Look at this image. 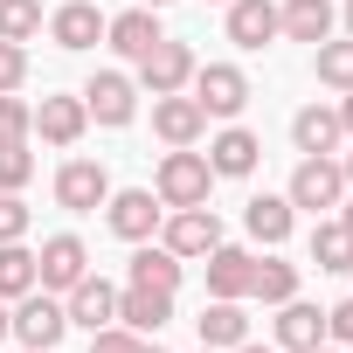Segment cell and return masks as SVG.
I'll list each match as a JSON object with an SVG mask.
<instances>
[{"label":"cell","instance_id":"obj_1","mask_svg":"<svg viewBox=\"0 0 353 353\" xmlns=\"http://www.w3.org/2000/svg\"><path fill=\"white\" fill-rule=\"evenodd\" d=\"M208 188H215V166H208V152H194V145H173V152L159 159V173H152L159 208H201Z\"/></svg>","mask_w":353,"mask_h":353},{"label":"cell","instance_id":"obj_2","mask_svg":"<svg viewBox=\"0 0 353 353\" xmlns=\"http://www.w3.org/2000/svg\"><path fill=\"white\" fill-rule=\"evenodd\" d=\"M63 332H70V305L56 298V291H28V298H14V339L28 346V353H56L63 346Z\"/></svg>","mask_w":353,"mask_h":353},{"label":"cell","instance_id":"obj_3","mask_svg":"<svg viewBox=\"0 0 353 353\" xmlns=\"http://www.w3.org/2000/svg\"><path fill=\"white\" fill-rule=\"evenodd\" d=\"M284 201L291 208H339L346 201V173H339V159L332 152H305L298 159V173H291V188H284Z\"/></svg>","mask_w":353,"mask_h":353},{"label":"cell","instance_id":"obj_4","mask_svg":"<svg viewBox=\"0 0 353 353\" xmlns=\"http://www.w3.org/2000/svg\"><path fill=\"white\" fill-rule=\"evenodd\" d=\"M194 70H201V63H194L188 42L159 35V42L139 56V90H145V97H173V90H188V83H194Z\"/></svg>","mask_w":353,"mask_h":353},{"label":"cell","instance_id":"obj_5","mask_svg":"<svg viewBox=\"0 0 353 353\" xmlns=\"http://www.w3.org/2000/svg\"><path fill=\"white\" fill-rule=\"evenodd\" d=\"M104 222H111V236L118 243H152L159 236V222H166V208H159V194L152 188H111V201H104Z\"/></svg>","mask_w":353,"mask_h":353},{"label":"cell","instance_id":"obj_6","mask_svg":"<svg viewBox=\"0 0 353 353\" xmlns=\"http://www.w3.org/2000/svg\"><path fill=\"white\" fill-rule=\"evenodd\" d=\"M159 243L181 256V263H194V256H208L215 243H222V215L201 201V208H173L166 222H159Z\"/></svg>","mask_w":353,"mask_h":353},{"label":"cell","instance_id":"obj_7","mask_svg":"<svg viewBox=\"0 0 353 353\" xmlns=\"http://www.w3.org/2000/svg\"><path fill=\"white\" fill-rule=\"evenodd\" d=\"M77 97H83V111H90L97 125H111V132L139 118V83H132L125 70H97V77H90Z\"/></svg>","mask_w":353,"mask_h":353},{"label":"cell","instance_id":"obj_8","mask_svg":"<svg viewBox=\"0 0 353 353\" xmlns=\"http://www.w3.org/2000/svg\"><path fill=\"white\" fill-rule=\"evenodd\" d=\"M188 90H194V104H201L208 118H236V111L250 104V77H243L236 63H201Z\"/></svg>","mask_w":353,"mask_h":353},{"label":"cell","instance_id":"obj_9","mask_svg":"<svg viewBox=\"0 0 353 353\" xmlns=\"http://www.w3.org/2000/svg\"><path fill=\"white\" fill-rule=\"evenodd\" d=\"M90 277V250H83V236H49L42 250H35V284L42 291H70V284H83Z\"/></svg>","mask_w":353,"mask_h":353},{"label":"cell","instance_id":"obj_10","mask_svg":"<svg viewBox=\"0 0 353 353\" xmlns=\"http://www.w3.org/2000/svg\"><path fill=\"white\" fill-rule=\"evenodd\" d=\"M56 201H63L70 215H97V208L111 201V173H104L97 159H63V173H56Z\"/></svg>","mask_w":353,"mask_h":353},{"label":"cell","instance_id":"obj_11","mask_svg":"<svg viewBox=\"0 0 353 353\" xmlns=\"http://www.w3.org/2000/svg\"><path fill=\"white\" fill-rule=\"evenodd\" d=\"M256 159H263V139L243 132V125H222V132L208 139V166H215V181H250Z\"/></svg>","mask_w":353,"mask_h":353},{"label":"cell","instance_id":"obj_12","mask_svg":"<svg viewBox=\"0 0 353 353\" xmlns=\"http://www.w3.org/2000/svg\"><path fill=\"white\" fill-rule=\"evenodd\" d=\"M63 305H70V325H83V332L118 325V284H104L97 270H90L83 284H70V291H63Z\"/></svg>","mask_w":353,"mask_h":353},{"label":"cell","instance_id":"obj_13","mask_svg":"<svg viewBox=\"0 0 353 353\" xmlns=\"http://www.w3.org/2000/svg\"><path fill=\"white\" fill-rule=\"evenodd\" d=\"M49 42H56V49H70V56H83V49H97V42H104V14L90 8V0H63V8L49 14Z\"/></svg>","mask_w":353,"mask_h":353},{"label":"cell","instance_id":"obj_14","mask_svg":"<svg viewBox=\"0 0 353 353\" xmlns=\"http://www.w3.org/2000/svg\"><path fill=\"white\" fill-rule=\"evenodd\" d=\"M152 132H159L166 145H194V139L208 132V111H201L188 90H173V97H152Z\"/></svg>","mask_w":353,"mask_h":353},{"label":"cell","instance_id":"obj_15","mask_svg":"<svg viewBox=\"0 0 353 353\" xmlns=\"http://www.w3.org/2000/svg\"><path fill=\"white\" fill-rule=\"evenodd\" d=\"M332 28H339V8L332 0H284L277 8V35H291V42H332Z\"/></svg>","mask_w":353,"mask_h":353},{"label":"cell","instance_id":"obj_16","mask_svg":"<svg viewBox=\"0 0 353 353\" xmlns=\"http://www.w3.org/2000/svg\"><path fill=\"white\" fill-rule=\"evenodd\" d=\"M159 35H166V28H159V8H125V14H111V21H104V42H111L125 63H139Z\"/></svg>","mask_w":353,"mask_h":353},{"label":"cell","instance_id":"obj_17","mask_svg":"<svg viewBox=\"0 0 353 353\" xmlns=\"http://www.w3.org/2000/svg\"><path fill=\"white\" fill-rule=\"evenodd\" d=\"M243 229H250L263 250H277V243H291V229H298V208H291L284 194H250V201H243Z\"/></svg>","mask_w":353,"mask_h":353},{"label":"cell","instance_id":"obj_18","mask_svg":"<svg viewBox=\"0 0 353 353\" xmlns=\"http://www.w3.org/2000/svg\"><path fill=\"white\" fill-rule=\"evenodd\" d=\"M35 132H42V145H77V139L90 132L83 97H42V104H35Z\"/></svg>","mask_w":353,"mask_h":353},{"label":"cell","instance_id":"obj_19","mask_svg":"<svg viewBox=\"0 0 353 353\" xmlns=\"http://www.w3.org/2000/svg\"><path fill=\"white\" fill-rule=\"evenodd\" d=\"M194 325H201V346H215V353H236V346L250 339V312H243V298H208V312H201Z\"/></svg>","mask_w":353,"mask_h":353},{"label":"cell","instance_id":"obj_20","mask_svg":"<svg viewBox=\"0 0 353 353\" xmlns=\"http://www.w3.org/2000/svg\"><path fill=\"white\" fill-rule=\"evenodd\" d=\"M319 339H325V312L305 298H284L277 305V353H312Z\"/></svg>","mask_w":353,"mask_h":353},{"label":"cell","instance_id":"obj_21","mask_svg":"<svg viewBox=\"0 0 353 353\" xmlns=\"http://www.w3.org/2000/svg\"><path fill=\"white\" fill-rule=\"evenodd\" d=\"M229 42L236 49H270L277 42V0H229Z\"/></svg>","mask_w":353,"mask_h":353},{"label":"cell","instance_id":"obj_22","mask_svg":"<svg viewBox=\"0 0 353 353\" xmlns=\"http://www.w3.org/2000/svg\"><path fill=\"white\" fill-rule=\"evenodd\" d=\"M181 277H188V263L173 256L166 243H132V277H125V284H145V291H181Z\"/></svg>","mask_w":353,"mask_h":353},{"label":"cell","instance_id":"obj_23","mask_svg":"<svg viewBox=\"0 0 353 353\" xmlns=\"http://www.w3.org/2000/svg\"><path fill=\"white\" fill-rule=\"evenodd\" d=\"M250 270H256L250 250L215 243V250H208V298H250Z\"/></svg>","mask_w":353,"mask_h":353},{"label":"cell","instance_id":"obj_24","mask_svg":"<svg viewBox=\"0 0 353 353\" xmlns=\"http://www.w3.org/2000/svg\"><path fill=\"white\" fill-rule=\"evenodd\" d=\"M166 319H173V291H145V284H125V291H118V325L159 332Z\"/></svg>","mask_w":353,"mask_h":353},{"label":"cell","instance_id":"obj_25","mask_svg":"<svg viewBox=\"0 0 353 353\" xmlns=\"http://www.w3.org/2000/svg\"><path fill=\"white\" fill-rule=\"evenodd\" d=\"M339 139H346V125H339V111H325V104H305V111L291 118V145H298V152H339Z\"/></svg>","mask_w":353,"mask_h":353},{"label":"cell","instance_id":"obj_26","mask_svg":"<svg viewBox=\"0 0 353 353\" xmlns=\"http://www.w3.org/2000/svg\"><path fill=\"white\" fill-rule=\"evenodd\" d=\"M250 298H263V305L298 298V263H284V256H256V270H250Z\"/></svg>","mask_w":353,"mask_h":353},{"label":"cell","instance_id":"obj_27","mask_svg":"<svg viewBox=\"0 0 353 353\" xmlns=\"http://www.w3.org/2000/svg\"><path fill=\"white\" fill-rule=\"evenodd\" d=\"M35 291V250L28 243H0V298H28Z\"/></svg>","mask_w":353,"mask_h":353},{"label":"cell","instance_id":"obj_28","mask_svg":"<svg viewBox=\"0 0 353 353\" xmlns=\"http://www.w3.org/2000/svg\"><path fill=\"white\" fill-rule=\"evenodd\" d=\"M312 70H319L325 90H353V35L346 42H319L312 49Z\"/></svg>","mask_w":353,"mask_h":353},{"label":"cell","instance_id":"obj_29","mask_svg":"<svg viewBox=\"0 0 353 353\" xmlns=\"http://www.w3.org/2000/svg\"><path fill=\"white\" fill-rule=\"evenodd\" d=\"M312 263H319V270H353V236H346L339 222H319V229H312Z\"/></svg>","mask_w":353,"mask_h":353},{"label":"cell","instance_id":"obj_30","mask_svg":"<svg viewBox=\"0 0 353 353\" xmlns=\"http://www.w3.org/2000/svg\"><path fill=\"white\" fill-rule=\"evenodd\" d=\"M42 35V0H0V42H35Z\"/></svg>","mask_w":353,"mask_h":353},{"label":"cell","instance_id":"obj_31","mask_svg":"<svg viewBox=\"0 0 353 353\" xmlns=\"http://www.w3.org/2000/svg\"><path fill=\"white\" fill-rule=\"evenodd\" d=\"M35 139V104H21L14 90H0V145H21Z\"/></svg>","mask_w":353,"mask_h":353},{"label":"cell","instance_id":"obj_32","mask_svg":"<svg viewBox=\"0 0 353 353\" xmlns=\"http://www.w3.org/2000/svg\"><path fill=\"white\" fill-rule=\"evenodd\" d=\"M35 181V152H28V139L21 145H0V194H21Z\"/></svg>","mask_w":353,"mask_h":353},{"label":"cell","instance_id":"obj_33","mask_svg":"<svg viewBox=\"0 0 353 353\" xmlns=\"http://www.w3.org/2000/svg\"><path fill=\"white\" fill-rule=\"evenodd\" d=\"M145 346V332H132V325H104V332H90V353H139Z\"/></svg>","mask_w":353,"mask_h":353},{"label":"cell","instance_id":"obj_34","mask_svg":"<svg viewBox=\"0 0 353 353\" xmlns=\"http://www.w3.org/2000/svg\"><path fill=\"white\" fill-rule=\"evenodd\" d=\"M21 83H28V49L0 42V90H21Z\"/></svg>","mask_w":353,"mask_h":353},{"label":"cell","instance_id":"obj_35","mask_svg":"<svg viewBox=\"0 0 353 353\" xmlns=\"http://www.w3.org/2000/svg\"><path fill=\"white\" fill-rule=\"evenodd\" d=\"M28 236V208H21V194H0V243H21Z\"/></svg>","mask_w":353,"mask_h":353},{"label":"cell","instance_id":"obj_36","mask_svg":"<svg viewBox=\"0 0 353 353\" xmlns=\"http://www.w3.org/2000/svg\"><path fill=\"white\" fill-rule=\"evenodd\" d=\"M325 339H332V346H353V298H339V305L325 312Z\"/></svg>","mask_w":353,"mask_h":353},{"label":"cell","instance_id":"obj_37","mask_svg":"<svg viewBox=\"0 0 353 353\" xmlns=\"http://www.w3.org/2000/svg\"><path fill=\"white\" fill-rule=\"evenodd\" d=\"M339 125H346V139H353V90H339Z\"/></svg>","mask_w":353,"mask_h":353},{"label":"cell","instance_id":"obj_38","mask_svg":"<svg viewBox=\"0 0 353 353\" xmlns=\"http://www.w3.org/2000/svg\"><path fill=\"white\" fill-rule=\"evenodd\" d=\"M14 332V312H8V298H0V339H8Z\"/></svg>","mask_w":353,"mask_h":353},{"label":"cell","instance_id":"obj_39","mask_svg":"<svg viewBox=\"0 0 353 353\" xmlns=\"http://www.w3.org/2000/svg\"><path fill=\"white\" fill-rule=\"evenodd\" d=\"M339 229H346V236H353V201H339Z\"/></svg>","mask_w":353,"mask_h":353},{"label":"cell","instance_id":"obj_40","mask_svg":"<svg viewBox=\"0 0 353 353\" xmlns=\"http://www.w3.org/2000/svg\"><path fill=\"white\" fill-rule=\"evenodd\" d=\"M236 353H277V346H256V339H243V346H236Z\"/></svg>","mask_w":353,"mask_h":353},{"label":"cell","instance_id":"obj_41","mask_svg":"<svg viewBox=\"0 0 353 353\" xmlns=\"http://www.w3.org/2000/svg\"><path fill=\"white\" fill-rule=\"evenodd\" d=\"M339 173H346V188H353V152H346V159H339Z\"/></svg>","mask_w":353,"mask_h":353},{"label":"cell","instance_id":"obj_42","mask_svg":"<svg viewBox=\"0 0 353 353\" xmlns=\"http://www.w3.org/2000/svg\"><path fill=\"white\" fill-rule=\"evenodd\" d=\"M339 21H346V35H353V0H346V14H339Z\"/></svg>","mask_w":353,"mask_h":353},{"label":"cell","instance_id":"obj_43","mask_svg":"<svg viewBox=\"0 0 353 353\" xmlns=\"http://www.w3.org/2000/svg\"><path fill=\"white\" fill-rule=\"evenodd\" d=\"M139 353H166V346H152V339H145V346H139Z\"/></svg>","mask_w":353,"mask_h":353},{"label":"cell","instance_id":"obj_44","mask_svg":"<svg viewBox=\"0 0 353 353\" xmlns=\"http://www.w3.org/2000/svg\"><path fill=\"white\" fill-rule=\"evenodd\" d=\"M312 353H339V346H325V339H319V346H312Z\"/></svg>","mask_w":353,"mask_h":353},{"label":"cell","instance_id":"obj_45","mask_svg":"<svg viewBox=\"0 0 353 353\" xmlns=\"http://www.w3.org/2000/svg\"><path fill=\"white\" fill-rule=\"evenodd\" d=\"M145 8H173V0H145Z\"/></svg>","mask_w":353,"mask_h":353},{"label":"cell","instance_id":"obj_46","mask_svg":"<svg viewBox=\"0 0 353 353\" xmlns=\"http://www.w3.org/2000/svg\"><path fill=\"white\" fill-rule=\"evenodd\" d=\"M201 353H215V346H201Z\"/></svg>","mask_w":353,"mask_h":353},{"label":"cell","instance_id":"obj_47","mask_svg":"<svg viewBox=\"0 0 353 353\" xmlns=\"http://www.w3.org/2000/svg\"><path fill=\"white\" fill-rule=\"evenodd\" d=\"M14 353H28V346H14Z\"/></svg>","mask_w":353,"mask_h":353},{"label":"cell","instance_id":"obj_48","mask_svg":"<svg viewBox=\"0 0 353 353\" xmlns=\"http://www.w3.org/2000/svg\"><path fill=\"white\" fill-rule=\"evenodd\" d=\"M222 8H229V0H222Z\"/></svg>","mask_w":353,"mask_h":353}]
</instances>
